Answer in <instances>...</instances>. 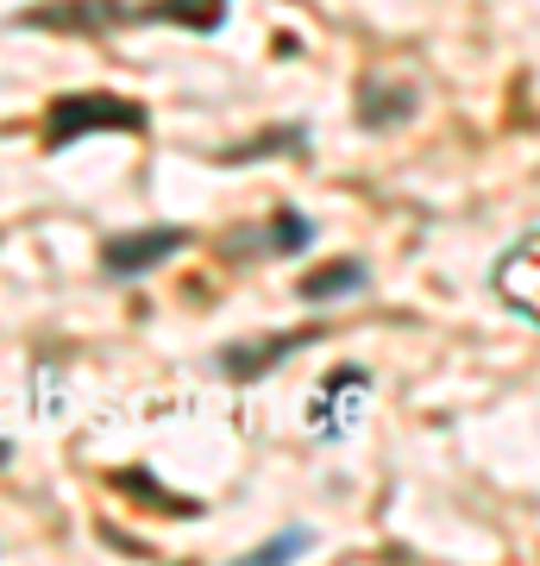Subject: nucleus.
<instances>
[{"instance_id":"nucleus-10","label":"nucleus","mask_w":540,"mask_h":566,"mask_svg":"<svg viewBox=\"0 0 540 566\" xmlns=\"http://www.w3.org/2000/svg\"><path fill=\"white\" fill-rule=\"evenodd\" d=\"M301 145H308V133H301V126H283V133H264V139H252V145L221 151V164H252V158H271V151H301Z\"/></svg>"},{"instance_id":"nucleus-4","label":"nucleus","mask_w":540,"mask_h":566,"mask_svg":"<svg viewBox=\"0 0 540 566\" xmlns=\"http://www.w3.org/2000/svg\"><path fill=\"white\" fill-rule=\"evenodd\" d=\"M320 327H283V334H258V340H233L221 353V371L226 378H264V371H277L289 353H301V346H315Z\"/></svg>"},{"instance_id":"nucleus-2","label":"nucleus","mask_w":540,"mask_h":566,"mask_svg":"<svg viewBox=\"0 0 540 566\" xmlns=\"http://www.w3.org/2000/svg\"><path fill=\"white\" fill-rule=\"evenodd\" d=\"M182 245H189V227H139V233H114V240L100 245V271L107 277H145V271H158L163 259H177Z\"/></svg>"},{"instance_id":"nucleus-9","label":"nucleus","mask_w":540,"mask_h":566,"mask_svg":"<svg viewBox=\"0 0 540 566\" xmlns=\"http://www.w3.org/2000/svg\"><path fill=\"white\" fill-rule=\"evenodd\" d=\"M114 491H126V497H145V504H158L163 516H182V523H195L201 504L195 497H177V491H163L145 465H133V472H114Z\"/></svg>"},{"instance_id":"nucleus-12","label":"nucleus","mask_w":540,"mask_h":566,"mask_svg":"<svg viewBox=\"0 0 540 566\" xmlns=\"http://www.w3.org/2000/svg\"><path fill=\"white\" fill-rule=\"evenodd\" d=\"M296 547H308V528H289V535H277V542H264L252 560H283V554H296Z\"/></svg>"},{"instance_id":"nucleus-3","label":"nucleus","mask_w":540,"mask_h":566,"mask_svg":"<svg viewBox=\"0 0 540 566\" xmlns=\"http://www.w3.org/2000/svg\"><path fill=\"white\" fill-rule=\"evenodd\" d=\"M364 397H371V378H364L359 365H340V371L320 385L315 409H308V428H315L320 441H346L364 416Z\"/></svg>"},{"instance_id":"nucleus-13","label":"nucleus","mask_w":540,"mask_h":566,"mask_svg":"<svg viewBox=\"0 0 540 566\" xmlns=\"http://www.w3.org/2000/svg\"><path fill=\"white\" fill-rule=\"evenodd\" d=\"M100 542H107V547H126V554H145V542H133V535H120L114 523L100 528Z\"/></svg>"},{"instance_id":"nucleus-14","label":"nucleus","mask_w":540,"mask_h":566,"mask_svg":"<svg viewBox=\"0 0 540 566\" xmlns=\"http://www.w3.org/2000/svg\"><path fill=\"white\" fill-rule=\"evenodd\" d=\"M7 453H13V447H7V441H0V460H7Z\"/></svg>"},{"instance_id":"nucleus-1","label":"nucleus","mask_w":540,"mask_h":566,"mask_svg":"<svg viewBox=\"0 0 540 566\" xmlns=\"http://www.w3.org/2000/svg\"><path fill=\"white\" fill-rule=\"evenodd\" d=\"M151 114L133 95H57L51 120H44V145H70L82 133H145Z\"/></svg>"},{"instance_id":"nucleus-5","label":"nucleus","mask_w":540,"mask_h":566,"mask_svg":"<svg viewBox=\"0 0 540 566\" xmlns=\"http://www.w3.org/2000/svg\"><path fill=\"white\" fill-rule=\"evenodd\" d=\"M126 13H133L126 0H51V7L20 13V25H39V32H107Z\"/></svg>"},{"instance_id":"nucleus-6","label":"nucleus","mask_w":540,"mask_h":566,"mask_svg":"<svg viewBox=\"0 0 540 566\" xmlns=\"http://www.w3.org/2000/svg\"><path fill=\"white\" fill-rule=\"evenodd\" d=\"M415 114H421V88L415 82H364L359 88V126H371V133L409 126Z\"/></svg>"},{"instance_id":"nucleus-7","label":"nucleus","mask_w":540,"mask_h":566,"mask_svg":"<svg viewBox=\"0 0 540 566\" xmlns=\"http://www.w3.org/2000/svg\"><path fill=\"white\" fill-rule=\"evenodd\" d=\"M126 20H145V25H189V32H214L226 20V0H151V7H133Z\"/></svg>"},{"instance_id":"nucleus-11","label":"nucleus","mask_w":540,"mask_h":566,"mask_svg":"<svg viewBox=\"0 0 540 566\" xmlns=\"http://www.w3.org/2000/svg\"><path fill=\"white\" fill-rule=\"evenodd\" d=\"M308 240H315V227L301 221L296 208H277V227H271V245H277V252H301Z\"/></svg>"},{"instance_id":"nucleus-8","label":"nucleus","mask_w":540,"mask_h":566,"mask_svg":"<svg viewBox=\"0 0 540 566\" xmlns=\"http://www.w3.org/2000/svg\"><path fill=\"white\" fill-rule=\"evenodd\" d=\"M296 290H301V303H333V296H352V290H364V259L320 264V271H308Z\"/></svg>"}]
</instances>
